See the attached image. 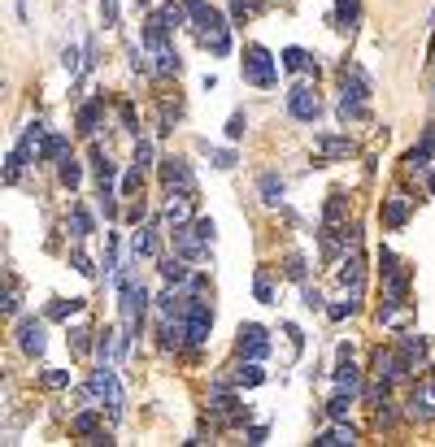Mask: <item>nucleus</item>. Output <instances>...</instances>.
Here are the masks:
<instances>
[{
  "label": "nucleus",
  "instance_id": "1",
  "mask_svg": "<svg viewBox=\"0 0 435 447\" xmlns=\"http://www.w3.org/2000/svg\"><path fill=\"white\" fill-rule=\"evenodd\" d=\"M244 78L253 82V87H275V82H279L275 57H270L266 48H248V53H244Z\"/></svg>",
  "mask_w": 435,
  "mask_h": 447
},
{
  "label": "nucleus",
  "instance_id": "2",
  "mask_svg": "<svg viewBox=\"0 0 435 447\" xmlns=\"http://www.w3.org/2000/svg\"><path fill=\"white\" fill-rule=\"evenodd\" d=\"M118 283H122V317H126V330H139V317H144V308H148V291H144V283H135L131 274H122Z\"/></svg>",
  "mask_w": 435,
  "mask_h": 447
},
{
  "label": "nucleus",
  "instance_id": "3",
  "mask_svg": "<svg viewBox=\"0 0 435 447\" xmlns=\"http://www.w3.org/2000/svg\"><path fill=\"white\" fill-rule=\"evenodd\" d=\"M235 352H239V360H266L270 335L257 322H244V326H239V339H235Z\"/></svg>",
  "mask_w": 435,
  "mask_h": 447
},
{
  "label": "nucleus",
  "instance_id": "4",
  "mask_svg": "<svg viewBox=\"0 0 435 447\" xmlns=\"http://www.w3.org/2000/svg\"><path fill=\"white\" fill-rule=\"evenodd\" d=\"M161 183L170 187V195H196V178H191L187 161H179V157H170L161 165Z\"/></svg>",
  "mask_w": 435,
  "mask_h": 447
},
{
  "label": "nucleus",
  "instance_id": "5",
  "mask_svg": "<svg viewBox=\"0 0 435 447\" xmlns=\"http://www.w3.org/2000/svg\"><path fill=\"white\" fill-rule=\"evenodd\" d=\"M287 113H292L296 122H314L318 113H322V105H318V91H314V87H305V82H296V87L287 91Z\"/></svg>",
  "mask_w": 435,
  "mask_h": 447
},
{
  "label": "nucleus",
  "instance_id": "6",
  "mask_svg": "<svg viewBox=\"0 0 435 447\" xmlns=\"http://www.w3.org/2000/svg\"><path fill=\"white\" fill-rule=\"evenodd\" d=\"M87 391L96 395V400H105L109 408H122V387H118V378H114V369H109V365H101V369H96L92 374V383H87Z\"/></svg>",
  "mask_w": 435,
  "mask_h": 447
},
{
  "label": "nucleus",
  "instance_id": "7",
  "mask_svg": "<svg viewBox=\"0 0 435 447\" xmlns=\"http://www.w3.org/2000/svg\"><path fill=\"white\" fill-rule=\"evenodd\" d=\"M18 347H22L26 356H44L48 335H44V322L40 317H22L18 322Z\"/></svg>",
  "mask_w": 435,
  "mask_h": 447
},
{
  "label": "nucleus",
  "instance_id": "8",
  "mask_svg": "<svg viewBox=\"0 0 435 447\" xmlns=\"http://www.w3.org/2000/svg\"><path fill=\"white\" fill-rule=\"evenodd\" d=\"M48 139H53V135H48V130H44V122H31L26 126V135H22V143H18V152L31 161V157H44V148H48Z\"/></svg>",
  "mask_w": 435,
  "mask_h": 447
},
{
  "label": "nucleus",
  "instance_id": "9",
  "mask_svg": "<svg viewBox=\"0 0 435 447\" xmlns=\"http://www.w3.org/2000/svg\"><path fill=\"white\" fill-rule=\"evenodd\" d=\"M92 170H96V183H101V195H114V161H109L105 148H92Z\"/></svg>",
  "mask_w": 435,
  "mask_h": 447
},
{
  "label": "nucleus",
  "instance_id": "10",
  "mask_svg": "<svg viewBox=\"0 0 435 447\" xmlns=\"http://www.w3.org/2000/svg\"><path fill=\"white\" fill-rule=\"evenodd\" d=\"M375 374L388 378V383H396V378L409 374V365L400 360V352H375Z\"/></svg>",
  "mask_w": 435,
  "mask_h": 447
},
{
  "label": "nucleus",
  "instance_id": "11",
  "mask_svg": "<svg viewBox=\"0 0 435 447\" xmlns=\"http://www.w3.org/2000/svg\"><path fill=\"white\" fill-rule=\"evenodd\" d=\"M396 352H400V360H405L409 369H418V365L427 360V343H423V335H400Z\"/></svg>",
  "mask_w": 435,
  "mask_h": 447
},
{
  "label": "nucleus",
  "instance_id": "12",
  "mask_svg": "<svg viewBox=\"0 0 435 447\" xmlns=\"http://www.w3.org/2000/svg\"><path fill=\"white\" fill-rule=\"evenodd\" d=\"M318 152L327 157V161H348L352 157V139H344V135H322L318 139Z\"/></svg>",
  "mask_w": 435,
  "mask_h": 447
},
{
  "label": "nucleus",
  "instance_id": "13",
  "mask_svg": "<svg viewBox=\"0 0 435 447\" xmlns=\"http://www.w3.org/2000/svg\"><path fill=\"white\" fill-rule=\"evenodd\" d=\"M409 417H418V421H431V417H435V391H431V387H418V391H413Z\"/></svg>",
  "mask_w": 435,
  "mask_h": 447
},
{
  "label": "nucleus",
  "instance_id": "14",
  "mask_svg": "<svg viewBox=\"0 0 435 447\" xmlns=\"http://www.w3.org/2000/svg\"><path fill=\"white\" fill-rule=\"evenodd\" d=\"M166 222L179 230L191 222V195H170V204H166Z\"/></svg>",
  "mask_w": 435,
  "mask_h": 447
},
{
  "label": "nucleus",
  "instance_id": "15",
  "mask_svg": "<svg viewBox=\"0 0 435 447\" xmlns=\"http://www.w3.org/2000/svg\"><path fill=\"white\" fill-rule=\"evenodd\" d=\"M314 443L318 447H352V443H357V435H352V426H331V430H322Z\"/></svg>",
  "mask_w": 435,
  "mask_h": 447
},
{
  "label": "nucleus",
  "instance_id": "16",
  "mask_svg": "<svg viewBox=\"0 0 435 447\" xmlns=\"http://www.w3.org/2000/svg\"><path fill=\"white\" fill-rule=\"evenodd\" d=\"M262 383H266L262 360H244V365L235 369V387H262Z\"/></svg>",
  "mask_w": 435,
  "mask_h": 447
},
{
  "label": "nucleus",
  "instance_id": "17",
  "mask_svg": "<svg viewBox=\"0 0 435 447\" xmlns=\"http://www.w3.org/2000/svg\"><path fill=\"white\" fill-rule=\"evenodd\" d=\"M157 18H161V22H166V26L174 30V26L191 22V13H187V5H183V0H170V5H161V9H157Z\"/></svg>",
  "mask_w": 435,
  "mask_h": 447
},
{
  "label": "nucleus",
  "instance_id": "18",
  "mask_svg": "<svg viewBox=\"0 0 435 447\" xmlns=\"http://www.w3.org/2000/svg\"><path fill=\"white\" fill-rule=\"evenodd\" d=\"M361 278H366V270H361V256H348V261H344V270H340V283H344L352 295H357V291H361Z\"/></svg>",
  "mask_w": 435,
  "mask_h": 447
},
{
  "label": "nucleus",
  "instance_id": "19",
  "mask_svg": "<svg viewBox=\"0 0 435 447\" xmlns=\"http://www.w3.org/2000/svg\"><path fill=\"white\" fill-rule=\"evenodd\" d=\"M78 130H83V135H96V130H101V100H87L83 109H78Z\"/></svg>",
  "mask_w": 435,
  "mask_h": 447
},
{
  "label": "nucleus",
  "instance_id": "20",
  "mask_svg": "<svg viewBox=\"0 0 435 447\" xmlns=\"http://www.w3.org/2000/svg\"><path fill=\"white\" fill-rule=\"evenodd\" d=\"M383 222H388L392 230H400V226L409 222V204L400 200V195H392V200H388V209H383Z\"/></svg>",
  "mask_w": 435,
  "mask_h": 447
},
{
  "label": "nucleus",
  "instance_id": "21",
  "mask_svg": "<svg viewBox=\"0 0 435 447\" xmlns=\"http://www.w3.org/2000/svg\"><path fill=\"white\" fill-rule=\"evenodd\" d=\"M279 57H283L287 70H314V74H318V65L309 61V53H305V48H296V44H292V48H283Z\"/></svg>",
  "mask_w": 435,
  "mask_h": 447
},
{
  "label": "nucleus",
  "instance_id": "22",
  "mask_svg": "<svg viewBox=\"0 0 435 447\" xmlns=\"http://www.w3.org/2000/svg\"><path fill=\"white\" fill-rule=\"evenodd\" d=\"M161 278L166 283H187V256H166L161 261Z\"/></svg>",
  "mask_w": 435,
  "mask_h": 447
},
{
  "label": "nucleus",
  "instance_id": "23",
  "mask_svg": "<svg viewBox=\"0 0 435 447\" xmlns=\"http://www.w3.org/2000/svg\"><path fill=\"white\" fill-rule=\"evenodd\" d=\"M257 187H262V200H266V204H279L283 191H287L279 174H262V183H257Z\"/></svg>",
  "mask_w": 435,
  "mask_h": 447
},
{
  "label": "nucleus",
  "instance_id": "24",
  "mask_svg": "<svg viewBox=\"0 0 435 447\" xmlns=\"http://www.w3.org/2000/svg\"><path fill=\"white\" fill-rule=\"evenodd\" d=\"M361 18V9H357V0H335V22H340L344 30H352Z\"/></svg>",
  "mask_w": 435,
  "mask_h": 447
},
{
  "label": "nucleus",
  "instance_id": "25",
  "mask_svg": "<svg viewBox=\"0 0 435 447\" xmlns=\"http://www.w3.org/2000/svg\"><path fill=\"white\" fill-rule=\"evenodd\" d=\"M335 383H340V391H352V395H357V387H361V374H357V365H352V360H344V365L335 369Z\"/></svg>",
  "mask_w": 435,
  "mask_h": 447
},
{
  "label": "nucleus",
  "instance_id": "26",
  "mask_svg": "<svg viewBox=\"0 0 435 447\" xmlns=\"http://www.w3.org/2000/svg\"><path fill=\"white\" fill-rule=\"evenodd\" d=\"M153 57H157V70H161V74H179V70H183V61H179V53H174L170 44H166V48H157Z\"/></svg>",
  "mask_w": 435,
  "mask_h": 447
},
{
  "label": "nucleus",
  "instance_id": "27",
  "mask_svg": "<svg viewBox=\"0 0 435 447\" xmlns=\"http://www.w3.org/2000/svg\"><path fill=\"white\" fill-rule=\"evenodd\" d=\"M57 170H61V183H66L70 191H74L78 183H83V165H78L74 157H66V161H57Z\"/></svg>",
  "mask_w": 435,
  "mask_h": 447
},
{
  "label": "nucleus",
  "instance_id": "28",
  "mask_svg": "<svg viewBox=\"0 0 435 447\" xmlns=\"http://www.w3.org/2000/svg\"><path fill=\"white\" fill-rule=\"evenodd\" d=\"M78 308H83V300H74V295H70V300H57V304H48V317H53V322H66V317H74Z\"/></svg>",
  "mask_w": 435,
  "mask_h": 447
},
{
  "label": "nucleus",
  "instance_id": "29",
  "mask_svg": "<svg viewBox=\"0 0 435 447\" xmlns=\"http://www.w3.org/2000/svg\"><path fill=\"white\" fill-rule=\"evenodd\" d=\"M191 230H196V239L209 247V243H214V235H218V226H214V218H196V222H187Z\"/></svg>",
  "mask_w": 435,
  "mask_h": 447
},
{
  "label": "nucleus",
  "instance_id": "30",
  "mask_svg": "<svg viewBox=\"0 0 435 447\" xmlns=\"http://www.w3.org/2000/svg\"><path fill=\"white\" fill-rule=\"evenodd\" d=\"M44 157H48V161H66V157H70V143H66V135H53V139H48Z\"/></svg>",
  "mask_w": 435,
  "mask_h": 447
},
{
  "label": "nucleus",
  "instance_id": "31",
  "mask_svg": "<svg viewBox=\"0 0 435 447\" xmlns=\"http://www.w3.org/2000/svg\"><path fill=\"white\" fill-rule=\"evenodd\" d=\"M340 218H344V195L331 191V200H327V226L335 230V226H340Z\"/></svg>",
  "mask_w": 435,
  "mask_h": 447
},
{
  "label": "nucleus",
  "instance_id": "32",
  "mask_svg": "<svg viewBox=\"0 0 435 447\" xmlns=\"http://www.w3.org/2000/svg\"><path fill=\"white\" fill-rule=\"evenodd\" d=\"M153 252V230H135L131 235V256H148Z\"/></svg>",
  "mask_w": 435,
  "mask_h": 447
},
{
  "label": "nucleus",
  "instance_id": "33",
  "mask_svg": "<svg viewBox=\"0 0 435 447\" xmlns=\"http://www.w3.org/2000/svg\"><path fill=\"white\" fill-rule=\"evenodd\" d=\"M257 5H262V0H231V22H244V18H253V13H257Z\"/></svg>",
  "mask_w": 435,
  "mask_h": 447
},
{
  "label": "nucleus",
  "instance_id": "34",
  "mask_svg": "<svg viewBox=\"0 0 435 447\" xmlns=\"http://www.w3.org/2000/svg\"><path fill=\"white\" fill-rule=\"evenodd\" d=\"M348 408H352V391H348V395H335V400L327 404V412H331L335 421H344V417H348Z\"/></svg>",
  "mask_w": 435,
  "mask_h": 447
},
{
  "label": "nucleus",
  "instance_id": "35",
  "mask_svg": "<svg viewBox=\"0 0 435 447\" xmlns=\"http://www.w3.org/2000/svg\"><path fill=\"white\" fill-rule=\"evenodd\" d=\"M96 430H101L96 412H78V417H74V435H96Z\"/></svg>",
  "mask_w": 435,
  "mask_h": 447
},
{
  "label": "nucleus",
  "instance_id": "36",
  "mask_svg": "<svg viewBox=\"0 0 435 447\" xmlns=\"http://www.w3.org/2000/svg\"><path fill=\"white\" fill-rule=\"evenodd\" d=\"M253 291H257V300H262V304H275V287H270V278H266V274H257Z\"/></svg>",
  "mask_w": 435,
  "mask_h": 447
},
{
  "label": "nucleus",
  "instance_id": "37",
  "mask_svg": "<svg viewBox=\"0 0 435 447\" xmlns=\"http://www.w3.org/2000/svg\"><path fill=\"white\" fill-rule=\"evenodd\" d=\"M139 183H144V165H131V170H126V178H122V191L131 195V191H139Z\"/></svg>",
  "mask_w": 435,
  "mask_h": 447
},
{
  "label": "nucleus",
  "instance_id": "38",
  "mask_svg": "<svg viewBox=\"0 0 435 447\" xmlns=\"http://www.w3.org/2000/svg\"><path fill=\"white\" fill-rule=\"evenodd\" d=\"M287 278H292V283H305V256L300 252L287 256Z\"/></svg>",
  "mask_w": 435,
  "mask_h": 447
},
{
  "label": "nucleus",
  "instance_id": "39",
  "mask_svg": "<svg viewBox=\"0 0 435 447\" xmlns=\"http://www.w3.org/2000/svg\"><path fill=\"white\" fill-rule=\"evenodd\" d=\"M409 165H413V170H427V165H431V148H427V143H418L413 152H409Z\"/></svg>",
  "mask_w": 435,
  "mask_h": 447
},
{
  "label": "nucleus",
  "instance_id": "40",
  "mask_svg": "<svg viewBox=\"0 0 435 447\" xmlns=\"http://www.w3.org/2000/svg\"><path fill=\"white\" fill-rule=\"evenodd\" d=\"M131 70H139V74H153L157 65L148 61V53H139V48H131Z\"/></svg>",
  "mask_w": 435,
  "mask_h": 447
},
{
  "label": "nucleus",
  "instance_id": "41",
  "mask_svg": "<svg viewBox=\"0 0 435 447\" xmlns=\"http://www.w3.org/2000/svg\"><path fill=\"white\" fill-rule=\"evenodd\" d=\"M74 235H78V239L92 235V218H87V209H74Z\"/></svg>",
  "mask_w": 435,
  "mask_h": 447
},
{
  "label": "nucleus",
  "instance_id": "42",
  "mask_svg": "<svg viewBox=\"0 0 435 447\" xmlns=\"http://www.w3.org/2000/svg\"><path fill=\"white\" fill-rule=\"evenodd\" d=\"M61 65H66L70 74H78V70H83V57H78V48H66V53H61Z\"/></svg>",
  "mask_w": 435,
  "mask_h": 447
},
{
  "label": "nucleus",
  "instance_id": "43",
  "mask_svg": "<svg viewBox=\"0 0 435 447\" xmlns=\"http://www.w3.org/2000/svg\"><path fill=\"white\" fill-rule=\"evenodd\" d=\"M244 126H248L244 113H231V122H227V139H239V135H244Z\"/></svg>",
  "mask_w": 435,
  "mask_h": 447
},
{
  "label": "nucleus",
  "instance_id": "44",
  "mask_svg": "<svg viewBox=\"0 0 435 447\" xmlns=\"http://www.w3.org/2000/svg\"><path fill=\"white\" fill-rule=\"evenodd\" d=\"M70 347H74V352H87V347H92V343H87V330H83V326H74V330H70Z\"/></svg>",
  "mask_w": 435,
  "mask_h": 447
},
{
  "label": "nucleus",
  "instance_id": "45",
  "mask_svg": "<svg viewBox=\"0 0 435 447\" xmlns=\"http://www.w3.org/2000/svg\"><path fill=\"white\" fill-rule=\"evenodd\" d=\"M148 161H153V143L139 139V143H135V165H148Z\"/></svg>",
  "mask_w": 435,
  "mask_h": 447
},
{
  "label": "nucleus",
  "instance_id": "46",
  "mask_svg": "<svg viewBox=\"0 0 435 447\" xmlns=\"http://www.w3.org/2000/svg\"><path fill=\"white\" fill-rule=\"evenodd\" d=\"M44 383L57 391V387H66V383H70V374H66V369H53V374H44Z\"/></svg>",
  "mask_w": 435,
  "mask_h": 447
},
{
  "label": "nucleus",
  "instance_id": "47",
  "mask_svg": "<svg viewBox=\"0 0 435 447\" xmlns=\"http://www.w3.org/2000/svg\"><path fill=\"white\" fill-rule=\"evenodd\" d=\"M74 270H78V274H87V278H96V265H92L83 252H74Z\"/></svg>",
  "mask_w": 435,
  "mask_h": 447
},
{
  "label": "nucleus",
  "instance_id": "48",
  "mask_svg": "<svg viewBox=\"0 0 435 447\" xmlns=\"http://www.w3.org/2000/svg\"><path fill=\"white\" fill-rule=\"evenodd\" d=\"M105 5V26H118V0H101Z\"/></svg>",
  "mask_w": 435,
  "mask_h": 447
},
{
  "label": "nucleus",
  "instance_id": "49",
  "mask_svg": "<svg viewBox=\"0 0 435 447\" xmlns=\"http://www.w3.org/2000/svg\"><path fill=\"white\" fill-rule=\"evenodd\" d=\"M352 308H357V304H352V300H348V304H331V317H335V322H344V317H348Z\"/></svg>",
  "mask_w": 435,
  "mask_h": 447
},
{
  "label": "nucleus",
  "instance_id": "50",
  "mask_svg": "<svg viewBox=\"0 0 435 447\" xmlns=\"http://www.w3.org/2000/svg\"><path fill=\"white\" fill-rule=\"evenodd\" d=\"M214 165H218V170H231V165H235V152H214Z\"/></svg>",
  "mask_w": 435,
  "mask_h": 447
},
{
  "label": "nucleus",
  "instance_id": "51",
  "mask_svg": "<svg viewBox=\"0 0 435 447\" xmlns=\"http://www.w3.org/2000/svg\"><path fill=\"white\" fill-rule=\"evenodd\" d=\"M305 304H309V308H322V291H314V287H305Z\"/></svg>",
  "mask_w": 435,
  "mask_h": 447
},
{
  "label": "nucleus",
  "instance_id": "52",
  "mask_svg": "<svg viewBox=\"0 0 435 447\" xmlns=\"http://www.w3.org/2000/svg\"><path fill=\"white\" fill-rule=\"evenodd\" d=\"M248 443H266V426H253L248 430Z\"/></svg>",
  "mask_w": 435,
  "mask_h": 447
}]
</instances>
